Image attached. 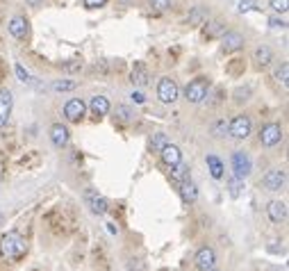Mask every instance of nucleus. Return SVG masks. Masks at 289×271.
I'll return each instance as SVG.
<instances>
[{
	"instance_id": "c756f323",
	"label": "nucleus",
	"mask_w": 289,
	"mask_h": 271,
	"mask_svg": "<svg viewBox=\"0 0 289 271\" xmlns=\"http://www.w3.org/2000/svg\"><path fill=\"white\" fill-rule=\"evenodd\" d=\"M75 80H55L53 82V89L55 91H73L75 89Z\"/></svg>"
},
{
	"instance_id": "2eb2a0df",
	"label": "nucleus",
	"mask_w": 289,
	"mask_h": 271,
	"mask_svg": "<svg viewBox=\"0 0 289 271\" xmlns=\"http://www.w3.org/2000/svg\"><path fill=\"white\" fill-rule=\"evenodd\" d=\"M267 214L273 224H285L287 221V203L285 201H271L267 205Z\"/></svg>"
},
{
	"instance_id": "39448f33",
	"label": "nucleus",
	"mask_w": 289,
	"mask_h": 271,
	"mask_svg": "<svg viewBox=\"0 0 289 271\" xmlns=\"http://www.w3.org/2000/svg\"><path fill=\"white\" fill-rule=\"evenodd\" d=\"M82 199H85V205H89V210H91L93 214H98V217H103V214L110 210V203H107V199L103 196V194L96 192V189H85Z\"/></svg>"
},
{
	"instance_id": "f704fd0d",
	"label": "nucleus",
	"mask_w": 289,
	"mask_h": 271,
	"mask_svg": "<svg viewBox=\"0 0 289 271\" xmlns=\"http://www.w3.org/2000/svg\"><path fill=\"white\" fill-rule=\"evenodd\" d=\"M271 2V9L278 14H285L289 9V0H269Z\"/></svg>"
},
{
	"instance_id": "f03ea898",
	"label": "nucleus",
	"mask_w": 289,
	"mask_h": 271,
	"mask_svg": "<svg viewBox=\"0 0 289 271\" xmlns=\"http://www.w3.org/2000/svg\"><path fill=\"white\" fill-rule=\"evenodd\" d=\"M48 226H50V230H53L55 235H66V232L75 226V217H73V212H68L66 207H57V210L50 212Z\"/></svg>"
},
{
	"instance_id": "a19ab883",
	"label": "nucleus",
	"mask_w": 289,
	"mask_h": 271,
	"mask_svg": "<svg viewBox=\"0 0 289 271\" xmlns=\"http://www.w3.org/2000/svg\"><path fill=\"white\" fill-rule=\"evenodd\" d=\"M269 23H271V27H276V30H278V27H280V30H285V27H287V23H285L283 19H271Z\"/></svg>"
},
{
	"instance_id": "f3484780",
	"label": "nucleus",
	"mask_w": 289,
	"mask_h": 271,
	"mask_svg": "<svg viewBox=\"0 0 289 271\" xmlns=\"http://www.w3.org/2000/svg\"><path fill=\"white\" fill-rule=\"evenodd\" d=\"M68 139H71V135H68V128L66 126H62V123L50 126V141H53L55 148H64L68 144Z\"/></svg>"
},
{
	"instance_id": "412c9836",
	"label": "nucleus",
	"mask_w": 289,
	"mask_h": 271,
	"mask_svg": "<svg viewBox=\"0 0 289 271\" xmlns=\"http://www.w3.org/2000/svg\"><path fill=\"white\" fill-rule=\"evenodd\" d=\"M89 110H91V114H96V116H105V114L110 112V100H107V96H93V98L89 100Z\"/></svg>"
},
{
	"instance_id": "4be33fe9",
	"label": "nucleus",
	"mask_w": 289,
	"mask_h": 271,
	"mask_svg": "<svg viewBox=\"0 0 289 271\" xmlns=\"http://www.w3.org/2000/svg\"><path fill=\"white\" fill-rule=\"evenodd\" d=\"M189 176H191V169H189V164H184L182 159H180L176 166H171V180L176 182V185H180V182H184V180H189Z\"/></svg>"
},
{
	"instance_id": "9d476101",
	"label": "nucleus",
	"mask_w": 289,
	"mask_h": 271,
	"mask_svg": "<svg viewBox=\"0 0 289 271\" xmlns=\"http://www.w3.org/2000/svg\"><path fill=\"white\" fill-rule=\"evenodd\" d=\"M85 112H87V103L82 98H71L64 105V116L71 123H80V121L85 119Z\"/></svg>"
},
{
	"instance_id": "7ed1b4c3",
	"label": "nucleus",
	"mask_w": 289,
	"mask_h": 271,
	"mask_svg": "<svg viewBox=\"0 0 289 271\" xmlns=\"http://www.w3.org/2000/svg\"><path fill=\"white\" fill-rule=\"evenodd\" d=\"M210 80L207 78H194L189 85L184 87V98L189 103H203L210 96Z\"/></svg>"
},
{
	"instance_id": "c9c22d12",
	"label": "nucleus",
	"mask_w": 289,
	"mask_h": 271,
	"mask_svg": "<svg viewBox=\"0 0 289 271\" xmlns=\"http://www.w3.org/2000/svg\"><path fill=\"white\" fill-rule=\"evenodd\" d=\"M148 2H151V7L155 12H166L171 7V0H148Z\"/></svg>"
},
{
	"instance_id": "dca6fc26",
	"label": "nucleus",
	"mask_w": 289,
	"mask_h": 271,
	"mask_svg": "<svg viewBox=\"0 0 289 271\" xmlns=\"http://www.w3.org/2000/svg\"><path fill=\"white\" fill-rule=\"evenodd\" d=\"M159 158H162V162H164L166 166H176L178 162L182 159V151H180L176 144H171V141H169V144H166L164 148L159 151Z\"/></svg>"
},
{
	"instance_id": "7c9ffc66",
	"label": "nucleus",
	"mask_w": 289,
	"mask_h": 271,
	"mask_svg": "<svg viewBox=\"0 0 289 271\" xmlns=\"http://www.w3.org/2000/svg\"><path fill=\"white\" fill-rule=\"evenodd\" d=\"M276 80L283 87L289 85V64H287V62H283V64H280V68L276 71Z\"/></svg>"
},
{
	"instance_id": "6ab92c4d",
	"label": "nucleus",
	"mask_w": 289,
	"mask_h": 271,
	"mask_svg": "<svg viewBox=\"0 0 289 271\" xmlns=\"http://www.w3.org/2000/svg\"><path fill=\"white\" fill-rule=\"evenodd\" d=\"M178 189H180V196H182V201L187 205L196 203V199H198V187H196V182H191V178L184 180V182H180V185H178Z\"/></svg>"
},
{
	"instance_id": "1a4fd4ad",
	"label": "nucleus",
	"mask_w": 289,
	"mask_h": 271,
	"mask_svg": "<svg viewBox=\"0 0 289 271\" xmlns=\"http://www.w3.org/2000/svg\"><path fill=\"white\" fill-rule=\"evenodd\" d=\"M260 141L264 148H273L283 141V126L280 123H267L260 133Z\"/></svg>"
},
{
	"instance_id": "9b49d317",
	"label": "nucleus",
	"mask_w": 289,
	"mask_h": 271,
	"mask_svg": "<svg viewBox=\"0 0 289 271\" xmlns=\"http://www.w3.org/2000/svg\"><path fill=\"white\" fill-rule=\"evenodd\" d=\"M194 262H196V267L200 271H212L217 267V253H214V248H210V246H203V248L196 251Z\"/></svg>"
},
{
	"instance_id": "2f4dec72",
	"label": "nucleus",
	"mask_w": 289,
	"mask_h": 271,
	"mask_svg": "<svg viewBox=\"0 0 289 271\" xmlns=\"http://www.w3.org/2000/svg\"><path fill=\"white\" fill-rule=\"evenodd\" d=\"M80 68H82V60H78V57H75V60H68V62H64V71L66 73H80Z\"/></svg>"
},
{
	"instance_id": "0eeeda50",
	"label": "nucleus",
	"mask_w": 289,
	"mask_h": 271,
	"mask_svg": "<svg viewBox=\"0 0 289 271\" xmlns=\"http://www.w3.org/2000/svg\"><path fill=\"white\" fill-rule=\"evenodd\" d=\"M232 171H235V178L246 180L253 171V162H250V155L244 151H237L232 155Z\"/></svg>"
},
{
	"instance_id": "ea45409f",
	"label": "nucleus",
	"mask_w": 289,
	"mask_h": 271,
	"mask_svg": "<svg viewBox=\"0 0 289 271\" xmlns=\"http://www.w3.org/2000/svg\"><path fill=\"white\" fill-rule=\"evenodd\" d=\"M248 9H257L255 7V2H253V0H242V2H239V12H248Z\"/></svg>"
},
{
	"instance_id": "4c0bfd02",
	"label": "nucleus",
	"mask_w": 289,
	"mask_h": 271,
	"mask_svg": "<svg viewBox=\"0 0 289 271\" xmlns=\"http://www.w3.org/2000/svg\"><path fill=\"white\" fill-rule=\"evenodd\" d=\"M239 192H242V180H239V178H232V180H230V194L237 199V196H239Z\"/></svg>"
},
{
	"instance_id": "423d86ee",
	"label": "nucleus",
	"mask_w": 289,
	"mask_h": 271,
	"mask_svg": "<svg viewBox=\"0 0 289 271\" xmlns=\"http://www.w3.org/2000/svg\"><path fill=\"white\" fill-rule=\"evenodd\" d=\"M178 96H180V89H178L176 80L171 78H162L157 82V98L164 103V105H171V103H176Z\"/></svg>"
},
{
	"instance_id": "4468645a",
	"label": "nucleus",
	"mask_w": 289,
	"mask_h": 271,
	"mask_svg": "<svg viewBox=\"0 0 289 271\" xmlns=\"http://www.w3.org/2000/svg\"><path fill=\"white\" fill-rule=\"evenodd\" d=\"M7 30L12 34L14 39H25L30 34V23H27L25 16H14L9 23H7Z\"/></svg>"
},
{
	"instance_id": "20e7f679",
	"label": "nucleus",
	"mask_w": 289,
	"mask_h": 271,
	"mask_svg": "<svg viewBox=\"0 0 289 271\" xmlns=\"http://www.w3.org/2000/svg\"><path fill=\"white\" fill-rule=\"evenodd\" d=\"M253 133V121L246 116V114H239V116H235V119L228 123V135H230L232 139H246L248 135Z\"/></svg>"
},
{
	"instance_id": "473e14b6",
	"label": "nucleus",
	"mask_w": 289,
	"mask_h": 271,
	"mask_svg": "<svg viewBox=\"0 0 289 271\" xmlns=\"http://www.w3.org/2000/svg\"><path fill=\"white\" fill-rule=\"evenodd\" d=\"M128 271H146L144 258H130L128 260Z\"/></svg>"
},
{
	"instance_id": "a18cd8bd",
	"label": "nucleus",
	"mask_w": 289,
	"mask_h": 271,
	"mask_svg": "<svg viewBox=\"0 0 289 271\" xmlns=\"http://www.w3.org/2000/svg\"><path fill=\"white\" fill-rule=\"evenodd\" d=\"M0 80H2V67H0Z\"/></svg>"
},
{
	"instance_id": "f257e3e1",
	"label": "nucleus",
	"mask_w": 289,
	"mask_h": 271,
	"mask_svg": "<svg viewBox=\"0 0 289 271\" xmlns=\"http://www.w3.org/2000/svg\"><path fill=\"white\" fill-rule=\"evenodd\" d=\"M27 253V242L19 232H5L0 237V255L7 260H21Z\"/></svg>"
},
{
	"instance_id": "ddd939ff",
	"label": "nucleus",
	"mask_w": 289,
	"mask_h": 271,
	"mask_svg": "<svg viewBox=\"0 0 289 271\" xmlns=\"http://www.w3.org/2000/svg\"><path fill=\"white\" fill-rule=\"evenodd\" d=\"M12 107H14V96L9 89H0V128L7 126V121L12 116Z\"/></svg>"
},
{
	"instance_id": "f8f14e48",
	"label": "nucleus",
	"mask_w": 289,
	"mask_h": 271,
	"mask_svg": "<svg viewBox=\"0 0 289 271\" xmlns=\"http://www.w3.org/2000/svg\"><path fill=\"white\" fill-rule=\"evenodd\" d=\"M221 39H223V44H221L223 53H237V50H242L244 44H246L244 34L242 32H235V30H230V32H223V34H221Z\"/></svg>"
},
{
	"instance_id": "5701e85b",
	"label": "nucleus",
	"mask_w": 289,
	"mask_h": 271,
	"mask_svg": "<svg viewBox=\"0 0 289 271\" xmlns=\"http://www.w3.org/2000/svg\"><path fill=\"white\" fill-rule=\"evenodd\" d=\"M207 166H210V173L214 180L223 178V162H221L217 155H207Z\"/></svg>"
},
{
	"instance_id": "79ce46f5",
	"label": "nucleus",
	"mask_w": 289,
	"mask_h": 271,
	"mask_svg": "<svg viewBox=\"0 0 289 271\" xmlns=\"http://www.w3.org/2000/svg\"><path fill=\"white\" fill-rule=\"evenodd\" d=\"M132 100L134 103H146V96L141 91H132Z\"/></svg>"
},
{
	"instance_id": "b1692460",
	"label": "nucleus",
	"mask_w": 289,
	"mask_h": 271,
	"mask_svg": "<svg viewBox=\"0 0 289 271\" xmlns=\"http://www.w3.org/2000/svg\"><path fill=\"white\" fill-rule=\"evenodd\" d=\"M225 32V23L223 21H210L207 25H205V37L207 39H212V37H221V34Z\"/></svg>"
},
{
	"instance_id": "de8ad7c7",
	"label": "nucleus",
	"mask_w": 289,
	"mask_h": 271,
	"mask_svg": "<svg viewBox=\"0 0 289 271\" xmlns=\"http://www.w3.org/2000/svg\"><path fill=\"white\" fill-rule=\"evenodd\" d=\"M0 271H5V269H0Z\"/></svg>"
},
{
	"instance_id": "e433bc0d",
	"label": "nucleus",
	"mask_w": 289,
	"mask_h": 271,
	"mask_svg": "<svg viewBox=\"0 0 289 271\" xmlns=\"http://www.w3.org/2000/svg\"><path fill=\"white\" fill-rule=\"evenodd\" d=\"M14 71H16V78H19L21 82H32V78H30V73H27L25 68L21 67V64H16V67H14Z\"/></svg>"
},
{
	"instance_id": "c03bdc74",
	"label": "nucleus",
	"mask_w": 289,
	"mask_h": 271,
	"mask_svg": "<svg viewBox=\"0 0 289 271\" xmlns=\"http://www.w3.org/2000/svg\"><path fill=\"white\" fill-rule=\"evenodd\" d=\"M107 230L112 232V235H116V232H118V228H116V226H114V224H107Z\"/></svg>"
},
{
	"instance_id": "58836bf2",
	"label": "nucleus",
	"mask_w": 289,
	"mask_h": 271,
	"mask_svg": "<svg viewBox=\"0 0 289 271\" xmlns=\"http://www.w3.org/2000/svg\"><path fill=\"white\" fill-rule=\"evenodd\" d=\"M85 5L89 7V9H100V7L107 5V0H85Z\"/></svg>"
},
{
	"instance_id": "cd10ccee",
	"label": "nucleus",
	"mask_w": 289,
	"mask_h": 271,
	"mask_svg": "<svg viewBox=\"0 0 289 271\" xmlns=\"http://www.w3.org/2000/svg\"><path fill=\"white\" fill-rule=\"evenodd\" d=\"M212 135H214V137H225V135H228V121L225 119H219V121H214V123H212Z\"/></svg>"
},
{
	"instance_id": "aec40b11",
	"label": "nucleus",
	"mask_w": 289,
	"mask_h": 271,
	"mask_svg": "<svg viewBox=\"0 0 289 271\" xmlns=\"http://www.w3.org/2000/svg\"><path fill=\"white\" fill-rule=\"evenodd\" d=\"M253 60H255V67L257 68H267L273 60V50L269 46H257L255 53H253Z\"/></svg>"
},
{
	"instance_id": "a211bd4d",
	"label": "nucleus",
	"mask_w": 289,
	"mask_h": 271,
	"mask_svg": "<svg viewBox=\"0 0 289 271\" xmlns=\"http://www.w3.org/2000/svg\"><path fill=\"white\" fill-rule=\"evenodd\" d=\"M148 78H151V73H148V67H146L144 62H134L132 64V85L134 87H146L148 85Z\"/></svg>"
},
{
	"instance_id": "72a5a7b5",
	"label": "nucleus",
	"mask_w": 289,
	"mask_h": 271,
	"mask_svg": "<svg viewBox=\"0 0 289 271\" xmlns=\"http://www.w3.org/2000/svg\"><path fill=\"white\" fill-rule=\"evenodd\" d=\"M250 93H253V89H250V87L237 89V91H235V103H246V100L250 98Z\"/></svg>"
},
{
	"instance_id": "a878e982",
	"label": "nucleus",
	"mask_w": 289,
	"mask_h": 271,
	"mask_svg": "<svg viewBox=\"0 0 289 271\" xmlns=\"http://www.w3.org/2000/svg\"><path fill=\"white\" fill-rule=\"evenodd\" d=\"M246 71V64H244V60H230L228 64H225V73L228 75H232V78H237V75H242V73Z\"/></svg>"
},
{
	"instance_id": "49530a36",
	"label": "nucleus",
	"mask_w": 289,
	"mask_h": 271,
	"mask_svg": "<svg viewBox=\"0 0 289 271\" xmlns=\"http://www.w3.org/2000/svg\"><path fill=\"white\" fill-rule=\"evenodd\" d=\"M32 271H39V269H32Z\"/></svg>"
},
{
	"instance_id": "393cba45",
	"label": "nucleus",
	"mask_w": 289,
	"mask_h": 271,
	"mask_svg": "<svg viewBox=\"0 0 289 271\" xmlns=\"http://www.w3.org/2000/svg\"><path fill=\"white\" fill-rule=\"evenodd\" d=\"M114 114H116V119L118 121H123V123H132L134 121V110L132 107H128V105H116V110H114Z\"/></svg>"
},
{
	"instance_id": "37998d69",
	"label": "nucleus",
	"mask_w": 289,
	"mask_h": 271,
	"mask_svg": "<svg viewBox=\"0 0 289 271\" xmlns=\"http://www.w3.org/2000/svg\"><path fill=\"white\" fill-rule=\"evenodd\" d=\"M27 5H32V7H39V5H44V0H27Z\"/></svg>"
},
{
	"instance_id": "c85d7f7f",
	"label": "nucleus",
	"mask_w": 289,
	"mask_h": 271,
	"mask_svg": "<svg viewBox=\"0 0 289 271\" xmlns=\"http://www.w3.org/2000/svg\"><path fill=\"white\" fill-rule=\"evenodd\" d=\"M166 144H169V137H166L164 133H155V135H153V141H151V148H153V151H157V153H159Z\"/></svg>"
},
{
	"instance_id": "6e6552de",
	"label": "nucleus",
	"mask_w": 289,
	"mask_h": 271,
	"mask_svg": "<svg viewBox=\"0 0 289 271\" xmlns=\"http://www.w3.org/2000/svg\"><path fill=\"white\" fill-rule=\"evenodd\" d=\"M262 185L269 189V192H280L287 185V173L285 169H269V171L262 176Z\"/></svg>"
},
{
	"instance_id": "bb28decb",
	"label": "nucleus",
	"mask_w": 289,
	"mask_h": 271,
	"mask_svg": "<svg viewBox=\"0 0 289 271\" xmlns=\"http://www.w3.org/2000/svg\"><path fill=\"white\" fill-rule=\"evenodd\" d=\"M187 23L189 25H200V23H205V9L203 7H194L189 12V16H187Z\"/></svg>"
},
{
	"instance_id": "09e8293b",
	"label": "nucleus",
	"mask_w": 289,
	"mask_h": 271,
	"mask_svg": "<svg viewBox=\"0 0 289 271\" xmlns=\"http://www.w3.org/2000/svg\"><path fill=\"white\" fill-rule=\"evenodd\" d=\"M212 271H214V269H212Z\"/></svg>"
}]
</instances>
